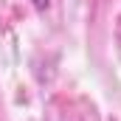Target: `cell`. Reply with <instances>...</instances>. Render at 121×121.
I'll return each mask as SVG.
<instances>
[{"instance_id":"6da1fadb","label":"cell","mask_w":121,"mask_h":121,"mask_svg":"<svg viewBox=\"0 0 121 121\" xmlns=\"http://www.w3.org/2000/svg\"><path fill=\"white\" fill-rule=\"evenodd\" d=\"M31 3H34V6H37V9H45V6H48V3H51V0H31Z\"/></svg>"}]
</instances>
